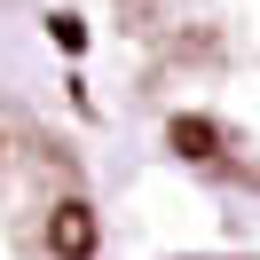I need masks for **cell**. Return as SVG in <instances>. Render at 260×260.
<instances>
[{"label":"cell","instance_id":"cell-1","mask_svg":"<svg viewBox=\"0 0 260 260\" xmlns=\"http://www.w3.org/2000/svg\"><path fill=\"white\" fill-rule=\"evenodd\" d=\"M134 126L213 189L260 197V0H111Z\"/></svg>","mask_w":260,"mask_h":260},{"label":"cell","instance_id":"cell-2","mask_svg":"<svg viewBox=\"0 0 260 260\" xmlns=\"http://www.w3.org/2000/svg\"><path fill=\"white\" fill-rule=\"evenodd\" d=\"M0 260H111V213L79 134L0 71Z\"/></svg>","mask_w":260,"mask_h":260}]
</instances>
